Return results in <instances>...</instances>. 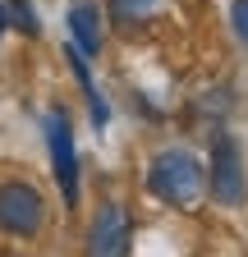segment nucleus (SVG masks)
<instances>
[{"mask_svg": "<svg viewBox=\"0 0 248 257\" xmlns=\"http://www.w3.org/2000/svg\"><path fill=\"white\" fill-rule=\"evenodd\" d=\"M69 32H74V46L87 60L101 55V10H97V0H69Z\"/></svg>", "mask_w": 248, "mask_h": 257, "instance_id": "6", "label": "nucleus"}, {"mask_svg": "<svg viewBox=\"0 0 248 257\" xmlns=\"http://www.w3.org/2000/svg\"><path fill=\"white\" fill-rule=\"evenodd\" d=\"M166 5V0H110V19L115 23H143Z\"/></svg>", "mask_w": 248, "mask_h": 257, "instance_id": "8", "label": "nucleus"}, {"mask_svg": "<svg viewBox=\"0 0 248 257\" xmlns=\"http://www.w3.org/2000/svg\"><path fill=\"white\" fill-rule=\"evenodd\" d=\"M207 188L221 207H239L248 193V175H243V147L230 134H216L211 143V161H207Z\"/></svg>", "mask_w": 248, "mask_h": 257, "instance_id": "3", "label": "nucleus"}, {"mask_svg": "<svg viewBox=\"0 0 248 257\" xmlns=\"http://www.w3.org/2000/svg\"><path fill=\"white\" fill-rule=\"evenodd\" d=\"M147 188L157 193L161 202L179 207V211H193L202 198H207V170L193 152L184 147H170V152H157L147 166Z\"/></svg>", "mask_w": 248, "mask_h": 257, "instance_id": "1", "label": "nucleus"}, {"mask_svg": "<svg viewBox=\"0 0 248 257\" xmlns=\"http://www.w3.org/2000/svg\"><path fill=\"white\" fill-rule=\"evenodd\" d=\"M46 152H51V170L55 184L65 193V207H78V152H74V128H69V110L65 106H51L46 119Z\"/></svg>", "mask_w": 248, "mask_h": 257, "instance_id": "2", "label": "nucleus"}, {"mask_svg": "<svg viewBox=\"0 0 248 257\" xmlns=\"http://www.w3.org/2000/svg\"><path fill=\"white\" fill-rule=\"evenodd\" d=\"M230 19H234V32H239V42L248 46V0H234V5H230Z\"/></svg>", "mask_w": 248, "mask_h": 257, "instance_id": "10", "label": "nucleus"}, {"mask_svg": "<svg viewBox=\"0 0 248 257\" xmlns=\"http://www.w3.org/2000/svg\"><path fill=\"white\" fill-rule=\"evenodd\" d=\"M69 55V69H74V78H78V87H83V96H87V106H92V119H97V128L110 119V106H106V96L97 92V83H92V74H87V55L78 51V46H69L65 51Z\"/></svg>", "mask_w": 248, "mask_h": 257, "instance_id": "7", "label": "nucleus"}, {"mask_svg": "<svg viewBox=\"0 0 248 257\" xmlns=\"http://www.w3.org/2000/svg\"><path fill=\"white\" fill-rule=\"evenodd\" d=\"M5 23H10V28H19L23 37H37V32H42L33 0H5Z\"/></svg>", "mask_w": 248, "mask_h": 257, "instance_id": "9", "label": "nucleus"}, {"mask_svg": "<svg viewBox=\"0 0 248 257\" xmlns=\"http://www.w3.org/2000/svg\"><path fill=\"white\" fill-rule=\"evenodd\" d=\"M0 32H5V0H0Z\"/></svg>", "mask_w": 248, "mask_h": 257, "instance_id": "11", "label": "nucleus"}, {"mask_svg": "<svg viewBox=\"0 0 248 257\" xmlns=\"http://www.w3.org/2000/svg\"><path fill=\"white\" fill-rule=\"evenodd\" d=\"M129 239H134V220L119 202H101L97 216L87 225L83 239V257H129Z\"/></svg>", "mask_w": 248, "mask_h": 257, "instance_id": "5", "label": "nucleus"}, {"mask_svg": "<svg viewBox=\"0 0 248 257\" xmlns=\"http://www.w3.org/2000/svg\"><path fill=\"white\" fill-rule=\"evenodd\" d=\"M46 220V202L33 184L23 179H10L0 184V230L5 234H19V239H33Z\"/></svg>", "mask_w": 248, "mask_h": 257, "instance_id": "4", "label": "nucleus"}]
</instances>
